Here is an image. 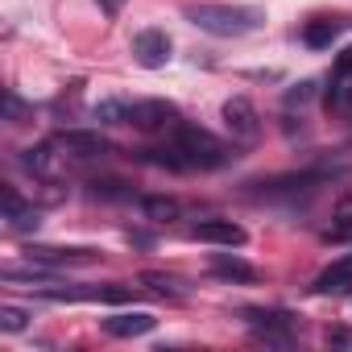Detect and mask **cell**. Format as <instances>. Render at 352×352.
Wrapping results in <instances>:
<instances>
[{
	"instance_id": "obj_1",
	"label": "cell",
	"mask_w": 352,
	"mask_h": 352,
	"mask_svg": "<svg viewBox=\"0 0 352 352\" xmlns=\"http://www.w3.org/2000/svg\"><path fill=\"white\" fill-rule=\"evenodd\" d=\"M145 162L153 166H166V170H179V174H195V170H216L228 162V145L220 137H212L208 129L199 124H187L179 120L162 145L145 149Z\"/></svg>"
},
{
	"instance_id": "obj_2",
	"label": "cell",
	"mask_w": 352,
	"mask_h": 352,
	"mask_svg": "<svg viewBox=\"0 0 352 352\" xmlns=\"http://www.w3.org/2000/svg\"><path fill=\"white\" fill-rule=\"evenodd\" d=\"M91 116L104 124H133L141 133H170L183 120L179 108L166 104V100H100L91 108Z\"/></svg>"
},
{
	"instance_id": "obj_3",
	"label": "cell",
	"mask_w": 352,
	"mask_h": 352,
	"mask_svg": "<svg viewBox=\"0 0 352 352\" xmlns=\"http://www.w3.org/2000/svg\"><path fill=\"white\" fill-rule=\"evenodd\" d=\"M183 17L212 38H249L265 25V13L253 5H187Z\"/></svg>"
},
{
	"instance_id": "obj_4",
	"label": "cell",
	"mask_w": 352,
	"mask_h": 352,
	"mask_svg": "<svg viewBox=\"0 0 352 352\" xmlns=\"http://www.w3.org/2000/svg\"><path fill=\"white\" fill-rule=\"evenodd\" d=\"M50 145L58 149L63 162H96V157H104V153L112 149L100 133H87V129H67V133H58Z\"/></svg>"
},
{
	"instance_id": "obj_5",
	"label": "cell",
	"mask_w": 352,
	"mask_h": 352,
	"mask_svg": "<svg viewBox=\"0 0 352 352\" xmlns=\"http://www.w3.org/2000/svg\"><path fill=\"white\" fill-rule=\"evenodd\" d=\"M245 323L265 344H290V331H294V315H286L278 307H249L245 311Z\"/></svg>"
},
{
	"instance_id": "obj_6",
	"label": "cell",
	"mask_w": 352,
	"mask_h": 352,
	"mask_svg": "<svg viewBox=\"0 0 352 352\" xmlns=\"http://www.w3.org/2000/svg\"><path fill=\"white\" fill-rule=\"evenodd\" d=\"M191 241L220 245V249H241L249 241V232L236 220H199V224H191Z\"/></svg>"
},
{
	"instance_id": "obj_7",
	"label": "cell",
	"mask_w": 352,
	"mask_h": 352,
	"mask_svg": "<svg viewBox=\"0 0 352 352\" xmlns=\"http://www.w3.org/2000/svg\"><path fill=\"white\" fill-rule=\"evenodd\" d=\"M133 58H137L145 71L166 67V63H170V38H166V30H141V34L133 38Z\"/></svg>"
},
{
	"instance_id": "obj_8",
	"label": "cell",
	"mask_w": 352,
	"mask_h": 352,
	"mask_svg": "<svg viewBox=\"0 0 352 352\" xmlns=\"http://www.w3.org/2000/svg\"><path fill=\"white\" fill-rule=\"evenodd\" d=\"M224 124H228V133H232L236 141H253V137L261 133L257 108H253L245 96H236V100H228V104H224Z\"/></svg>"
},
{
	"instance_id": "obj_9",
	"label": "cell",
	"mask_w": 352,
	"mask_h": 352,
	"mask_svg": "<svg viewBox=\"0 0 352 352\" xmlns=\"http://www.w3.org/2000/svg\"><path fill=\"white\" fill-rule=\"evenodd\" d=\"M38 265H87L96 261V249H50V245H30L25 253Z\"/></svg>"
},
{
	"instance_id": "obj_10",
	"label": "cell",
	"mask_w": 352,
	"mask_h": 352,
	"mask_svg": "<svg viewBox=\"0 0 352 352\" xmlns=\"http://www.w3.org/2000/svg\"><path fill=\"white\" fill-rule=\"evenodd\" d=\"M153 327H157V319H153L149 311H133V315H112V319H104V331L116 336V340H133V336H145V331H153Z\"/></svg>"
},
{
	"instance_id": "obj_11",
	"label": "cell",
	"mask_w": 352,
	"mask_h": 352,
	"mask_svg": "<svg viewBox=\"0 0 352 352\" xmlns=\"http://www.w3.org/2000/svg\"><path fill=\"white\" fill-rule=\"evenodd\" d=\"M348 286H352V253L336 257V261L315 278V294H340V290H348Z\"/></svg>"
},
{
	"instance_id": "obj_12",
	"label": "cell",
	"mask_w": 352,
	"mask_h": 352,
	"mask_svg": "<svg viewBox=\"0 0 352 352\" xmlns=\"http://www.w3.org/2000/svg\"><path fill=\"white\" fill-rule=\"evenodd\" d=\"M5 224H9L13 232L38 228V212H34V204H25L13 187H5Z\"/></svg>"
},
{
	"instance_id": "obj_13",
	"label": "cell",
	"mask_w": 352,
	"mask_h": 352,
	"mask_svg": "<svg viewBox=\"0 0 352 352\" xmlns=\"http://www.w3.org/2000/svg\"><path fill=\"white\" fill-rule=\"evenodd\" d=\"M212 274H216V278H228V282H253V278H257V270H253L249 261L228 257V253H216V257H212Z\"/></svg>"
},
{
	"instance_id": "obj_14",
	"label": "cell",
	"mask_w": 352,
	"mask_h": 352,
	"mask_svg": "<svg viewBox=\"0 0 352 352\" xmlns=\"http://www.w3.org/2000/svg\"><path fill=\"white\" fill-rule=\"evenodd\" d=\"M336 34H340V25H336V21H311V25L302 30V42H307V46H315V50H323V46H331V42H336Z\"/></svg>"
},
{
	"instance_id": "obj_15",
	"label": "cell",
	"mask_w": 352,
	"mask_h": 352,
	"mask_svg": "<svg viewBox=\"0 0 352 352\" xmlns=\"http://www.w3.org/2000/svg\"><path fill=\"white\" fill-rule=\"evenodd\" d=\"M327 108H336V112H344L352 120V79L344 87H336V91H327Z\"/></svg>"
},
{
	"instance_id": "obj_16",
	"label": "cell",
	"mask_w": 352,
	"mask_h": 352,
	"mask_svg": "<svg viewBox=\"0 0 352 352\" xmlns=\"http://www.w3.org/2000/svg\"><path fill=\"white\" fill-rule=\"evenodd\" d=\"M352 79V50H344L340 58H336V67H331V87L327 91H336V87H344Z\"/></svg>"
},
{
	"instance_id": "obj_17",
	"label": "cell",
	"mask_w": 352,
	"mask_h": 352,
	"mask_svg": "<svg viewBox=\"0 0 352 352\" xmlns=\"http://www.w3.org/2000/svg\"><path fill=\"white\" fill-rule=\"evenodd\" d=\"M145 212L153 220H174V216H179V204H174V199H145Z\"/></svg>"
},
{
	"instance_id": "obj_18",
	"label": "cell",
	"mask_w": 352,
	"mask_h": 352,
	"mask_svg": "<svg viewBox=\"0 0 352 352\" xmlns=\"http://www.w3.org/2000/svg\"><path fill=\"white\" fill-rule=\"evenodd\" d=\"M25 311H17V307H5V311H0V327H5V331H21L25 327Z\"/></svg>"
},
{
	"instance_id": "obj_19",
	"label": "cell",
	"mask_w": 352,
	"mask_h": 352,
	"mask_svg": "<svg viewBox=\"0 0 352 352\" xmlns=\"http://www.w3.org/2000/svg\"><path fill=\"white\" fill-rule=\"evenodd\" d=\"M141 282H145L149 290H157V294H179V290H174L179 282H174V278H162V274H145Z\"/></svg>"
},
{
	"instance_id": "obj_20",
	"label": "cell",
	"mask_w": 352,
	"mask_h": 352,
	"mask_svg": "<svg viewBox=\"0 0 352 352\" xmlns=\"http://www.w3.org/2000/svg\"><path fill=\"white\" fill-rule=\"evenodd\" d=\"M336 220H340V228H336V236H344V232H352V199H344V204H340V212H336Z\"/></svg>"
},
{
	"instance_id": "obj_21",
	"label": "cell",
	"mask_w": 352,
	"mask_h": 352,
	"mask_svg": "<svg viewBox=\"0 0 352 352\" xmlns=\"http://www.w3.org/2000/svg\"><path fill=\"white\" fill-rule=\"evenodd\" d=\"M327 344H331V348H352V331L336 327V331H327Z\"/></svg>"
},
{
	"instance_id": "obj_22",
	"label": "cell",
	"mask_w": 352,
	"mask_h": 352,
	"mask_svg": "<svg viewBox=\"0 0 352 352\" xmlns=\"http://www.w3.org/2000/svg\"><path fill=\"white\" fill-rule=\"evenodd\" d=\"M100 9H104V13H108V17H116V13H120V9H124V0H100Z\"/></svg>"
}]
</instances>
